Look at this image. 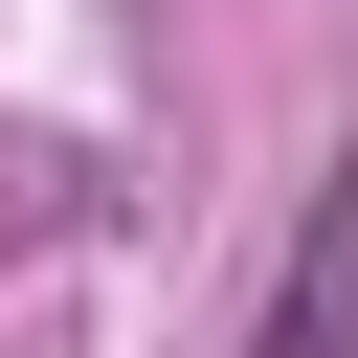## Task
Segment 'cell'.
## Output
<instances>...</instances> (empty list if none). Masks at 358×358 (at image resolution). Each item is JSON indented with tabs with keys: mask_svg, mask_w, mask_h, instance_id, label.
<instances>
[{
	"mask_svg": "<svg viewBox=\"0 0 358 358\" xmlns=\"http://www.w3.org/2000/svg\"><path fill=\"white\" fill-rule=\"evenodd\" d=\"M358 336V179L313 201V246H291V291H268V358H336Z\"/></svg>",
	"mask_w": 358,
	"mask_h": 358,
	"instance_id": "1",
	"label": "cell"
}]
</instances>
